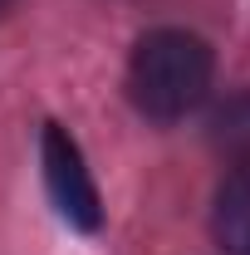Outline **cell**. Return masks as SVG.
<instances>
[{"label": "cell", "instance_id": "cell-1", "mask_svg": "<svg viewBox=\"0 0 250 255\" xmlns=\"http://www.w3.org/2000/svg\"><path fill=\"white\" fill-rule=\"evenodd\" d=\"M211 89V49L191 30H152L137 39L127 59V94L137 113L157 123H177Z\"/></svg>", "mask_w": 250, "mask_h": 255}, {"label": "cell", "instance_id": "cell-2", "mask_svg": "<svg viewBox=\"0 0 250 255\" xmlns=\"http://www.w3.org/2000/svg\"><path fill=\"white\" fill-rule=\"evenodd\" d=\"M39 162H44V187L54 196L59 216L79 231H98L103 226V201H98V187H94V172L79 152V142L64 132L59 123L44 128L39 137Z\"/></svg>", "mask_w": 250, "mask_h": 255}, {"label": "cell", "instance_id": "cell-3", "mask_svg": "<svg viewBox=\"0 0 250 255\" xmlns=\"http://www.w3.org/2000/svg\"><path fill=\"white\" fill-rule=\"evenodd\" d=\"M206 142H211V152H216L226 167L250 172V89H241V94H231L226 103L211 108V118H206Z\"/></svg>", "mask_w": 250, "mask_h": 255}, {"label": "cell", "instance_id": "cell-4", "mask_svg": "<svg viewBox=\"0 0 250 255\" xmlns=\"http://www.w3.org/2000/svg\"><path fill=\"white\" fill-rule=\"evenodd\" d=\"M211 231L226 255H250V172H231L216 187Z\"/></svg>", "mask_w": 250, "mask_h": 255}, {"label": "cell", "instance_id": "cell-5", "mask_svg": "<svg viewBox=\"0 0 250 255\" xmlns=\"http://www.w3.org/2000/svg\"><path fill=\"white\" fill-rule=\"evenodd\" d=\"M5 10H10V0H0V15H5Z\"/></svg>", "mask_w": 250, "mask_h": 255}]
</instances>
